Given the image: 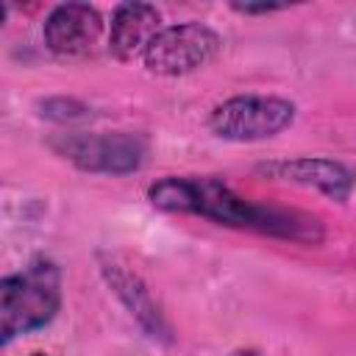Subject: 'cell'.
<instances>
[{"label": "cell", "mask_w": 356, "mask_h": 356, "mask_svg": "<svg viewBox=\"0 0 356 356\" xmlns=\"http://www.w3.org/2000/svg\"><path fill=\"white\" fill-rule=\"evenodd\" d=\"M53 147L86 172L128 175L136 172L147 159V142L139 134H67Z\"/></svg>", "instance_id": "5b68a950"}, {"label": "cell", "mask_w": 356, "mask_h": 356, "mask_svg": "<svg viewBox=\"0 0 356 356\" xmlns=\"http://www.w3.org/2000/svg\"><path fill=\"white\" fill-rule=\"evenodd\" d=\"M28 356H47V353H42V350H33V353H28Z\"/></svg>", "instance_id": "7c38bea8"}, {"label": "cell", "mask_w": 356, "mask_h": 356, "mask_svg": "<svg viewBox=\"0 0 356 356\" xmlns=\"http://www.w3.org/2000/svg\"><path fill=\"white\" fill-rule=\"evenodd\" d=\"M161 14L150 3H120L108 25V50L120 61H134L161 31Z\"/></svg>", "instance_id": "ba28073f"}, {"label": "cell", "mask_w": 356, "mask_h": 356, "mask_svg": "<svg viewBox=\"0 0 356 356\" xmlns=\"http://www.w3.org/2000/svg\"><path fill=\"white\" fill-rule=\"evenodd\" d=\"M61 309V270L50 259H33L0 281V342L44 328Z\"/></svg>", "instance_id": "7a4b0ae2"}, {"label": "cell", "mask_w": 356, "mask_h": 356, "mask_svg": "<svg viewBox=\"0 0 356 356\" xmlns=\"http://www.w3.org/2000/svg\"><path fill=\"white\" fill-rule=\"evenodd\" d=\"M147 200L153 209L167 214H195L217 225L253 231L261 236H275L300 245L323 242L325 231L320 217L284 209L270 203H256L234 192L222 178L214 175H170L147 186Z\"/></svg>", "instance_id": "6da1fadb"}, {"label": "cell", "mask_w": 356, "mask_h": 356, "mask_svg": "<svg viewBox=\"0 0 356 356\" xmlns=\"http://www.w3.org/2000/svg\"><path fill=\"white\" fill-rule=\"evenodd\" d=\"M103 275H106V281L111 284V289L117 292V298H120V300L128 306V312L145 325V331H147L150 337H167L164 320H161L156 303L150 300L147 286L139 281L136 273H131L125 264L106 261V264H103Z\"/></svg>", "instance_id": "9c48e42d"}, {"label": "cell", "mask_w": 356, "mask_h": 356, "mask_svg": "<svg viewBox=\"0 0 356 356\" xmlns=\"http://www.w3.org/2000/svg\"><path fill=\"white\" fill-rule=\"evenodd\" d=\"M42 36L50 53L61 58H81L89 56L100 42L103 17L89 3H61L47 14Z\"/></svg>", "instance_id": "52a82bcc"}, {"label": "cell", "mask_w": 356, "mask_h": 356, "mask_svg": "<svg viewBox=\"0 0 356 356\" xmlns=\"http://www.w3.org/2000/svg\"><path fill=\"white\" fill-rule=\"evenodd\" d=\"M220 47H222V39L214 28L189 19V22L161 28L145 47L142 64L153 75L175 78V75H186L206 67L220 53Z\"/></svg>", "instance_id": "277c9868"}, {"label": "cell", "mask_w": 356, "mask_h": 356, "mask_svg": "<svg viewBox=\"0 0 356 356\" xmlns=\"http://www.w3.org/2000/svg\"><path fill=\"white\" fill-rule=\"evenodd\" d=\"M295 122V103L273 95H236L214 106L209 131L225 142H261Z\"/></svg>", "instance_id": "3957f363"}, {"label": "cell", "mask_w": 356, "mask_h": 356, "mask_svg": "<svg viewBox=\"0 0 356 356\" xmlns=\"http://www.w3.org/2000/svg\"><path fill=\"white\" fill-rule=\"evenodd\" d=\"M259 175L273 178V181H286L298 186H312L323 192L325 197L345 203L356 186V172L334 159L323 156H298V159H275V161H261L256 167Z\"/></svg>", "instance_id": "8992f818"}, {"label": "cell", "mask_w": 356, "mask_h": 356, "mask_svg": "<svg viewBox=\"0 0 356 356\" xmlns=\"http://www.w3.org/2000/svg\"><path fill=\"white\" fill-rule=\"evenodd\" d=\"M234 11H239V14H270V11H281L284 6H275V3H261V6H239V3H234L231 6Z\"/></svg>", "instance_id": "30bf717a"}, {"label": "cell", "mask_w": 356, "mask_h": 356, "mask_svg": "<svg viewBox=\"0 0 356 356\" xmlns=\"http://www.w3.org/2000/svg\"><path fill=\"white\" fill-rule=\"evenodd\" d=\"M231 356H264V353H259V350H253V348H236Z\"/></svg>", "instance_id": "8fae6325"}]
</instances>
